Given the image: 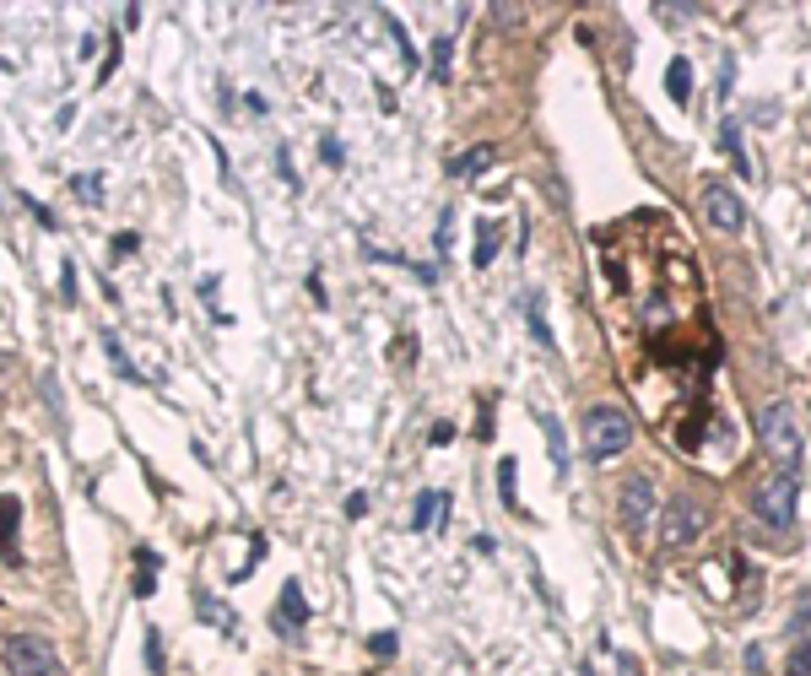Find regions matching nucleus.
I'll return each instance as SVG.
<instances>
[{
    "instance_id": "nucleus-1",
    "label": "nucleus",
    "mask_w": 811,
    "mask_h": 676,
    "mask_svg": "<svg viewBox=\"0 0 811 676\" xmlns=\"http://www.w3.org/2000/svg\"><path fill=\"white\" fill-rule=\"evenodd\" d=\"M757 439H763V455L774 460L779 476L801 471L806 439H801V422H795V406L790 401H768L763 412H757Z\"/></svg>"
},
{
    "instance_id": "nucleus-4",
    "label": "nucleus",
    "mask_w": 811,
    "mask_h": 676,
    "mask_svg": "<svg viewBox=\"0 0 811 676\" xmlns=\"http://www.w3.org/2000/svg\"><path fill=\"white\" fill-rule=\"evenodd\" d=\"M752 514L768 530H795V476H774L752 493Z\"/></svg>"
},
{
    "instance_id": "nucleus-25",
    "label": "nucleus",
    "mask_w": 811,
    "mask_h": 676,
    "mask_svg": "<svg viewBox=\"0 0 811 676\" xmlns=\"http://www.w3.org/2000/svg\"><path fill=\"white\" fill-rule=\"evenodd\" d=\"M136 249H141V238H136V233H114V260L136 255Z\"/></svg>"
},
{
    "instance_id": "nucleus-11",
    "label": "nucleus",
    "mask_w": 811,
    "mask_h": 676,
    "mask_svg": "<svg viewBox=\"0 0 811 676\" xmlns=\"http://www.w3.org/2000/svg\"><path fill=\"white\" fill-rule=\"evenodd\" d=\"M449 520V493H417V509H411V530H444Z\"/></svg>"
},
{
    "instance_id": "nucleus-31",
    "label": "nucleus",
    "mask_w": 811,
    "mask_h": 676,
    "mask_svg": "<svg viewBox=\"0 0 811 676\" xmlns=\"http://www.w3.org/2000/svg\"><path fill=\"white\" fill-rule=\"evenodd\" d=\"M579 676H595V666H579Z\"/></svg>"
},
{
    "instance_id": "nucleus-9",
    "label": "nucleus",
    "mask_w": 811,
    "mask_h": 676,
    "mask_svg": "<svg viewBox=\"0 0 811 676\" xmlns=\"http://www.w3.org/2000/svg\"><path fill=\"white\" fill-rule=\"evenodd\" d=\"M303 622H309V601H303L298 579H287V585H282V606H276V628H282V639H298Z\"/></svg>"
},
{
    "instance_id": "nucleus-8",
    "label": "nucleus",
    "mask_w": 811,
    "mask_h": 676,
    "mask_svg": "<svg viewBox=\"0 0 811 676\" xmlns=\"http://www.w3.org/2000/svg\"><path fill=\"white\" fill-rule=\"evenodd\" d=\"M784 676H811V595L801 601V612L790 617V633H784Z\"/></svg>"
},
{
    "instance_id": "nucleus-12",
    "label": "nucleus",
    "mask_w": 811,
    "mask_h": 676,
    "mask_svg": "<svg viewBox=\"0 0 811 676\" xmlns=\"http://www.w3.org/2000/svg\"><path fill=\"white\" fill-rule=\"evenodd\" d=\"M720 147H725L730 163H736V174L752 179V157H747V141H741V125H736V119H725V125H720Z\"/></svg>"
},
{
    "instance_id": "nucleus-17",
    "label": "nucleus",
    "mask_w": 811,
    "mask_h": 676,
    "mask_svg": "<svg viewBox=\"0 0 811 676\" xmlns=\"http://www.w3.org/2000/svg\"><path fill=\"white\" fill-rule=\"evenodd\" d=\"M136 558H141V574H136V601H152V595H157V574H152V568H157V552H136Z\"/></svg>"
},
{
    "instance_id": "nucleus-5",
    "label": "nucleus",
    "mask_w": 811,
    "mask_h": 676,
    "mask_svg": "<svg viewBox=\"0 0 811 676\" xmlns=\"http://www.w3.org/2000/svg\"><path fill=\"white\" fill-rule=\"evenodd\" d=\"M709 525V514H703V503L693 493H676L666 503V520H660V547H687V541H698V530Z\"/></svg>"
},
{
    "instance_id": "nucleus-32",
    "label": "nucleus",
    "mask_w": 811,
    "mask_h": 676,
    "mask_svg": "<svg viewBox=\"0 0 811 676\" xmlns=\"http://www.w3.org/2000/svg\"><path fill=\"white\" fill-rule=\"evenodd\" d=\"M0 379H6V357H0Z\"/></svg>"
},
{
    "instance_id": "nucleus-21",
    "label": "nucleus",
    "mask_w": 811,
    "mask_h": 676,
    "mask_svg": "<svg viewBox=\"0 0 811 676\" xmlns=\"http://www.w3.org/2000/svg\"><path fill=\"white\" fill-rule=\"evenodd\" d=\"M498 498L509 503V509L520 503V498H514V460H498Z\"/></svg>"
},
{
    "instance_id": "nucleus-19",
    "label": "nucleus",
    "mask_w": 811,
    "mask_h": 676,
    "mask_svg": "<svg viewBox=\"0 0 811 676\" xmlns=\"http://www.w3.org/2000/svg\"><path fill=\"white\" fill-rule=\"evenodd\" d=\"M195 606H201V617H206V622H222V633H233V612H228L222 601H211V595L201 590V595H195Z\"/></svg>"
},
{
    "instance_id": "nucleus-10",
    "label": "nucleus",
    "mask_w": 811,
    "mask_h": 676,
    "mask_svg": "<svg viewBox=\"0 0 811 676\" xmlns=\"http://www.w3.org/2000/svg\"><path fill=\"white\" fill-rule=\"evenodd\" d=\"M17 536H22V498H17V493H0V552H6L11 563L22 558V552H17Z\"/></svg>"
},
{
    "instance_id": "nucleus-20",
    "label": "nucleus",
    "mask_w": 811,
    "mask_h": 676,
    "mask_svg": "<svg viewBox=\"0 0 811 676\" xmlns=\"http://www.w3.org/2000/svg\"><path fill=\"white\" fill-rule=\"evenodd\" d=\"M146 671L163 676V628H146Z\"/></svg>"
},
{
    "instance_id": "nucleus-13",
    "label": "nucleus",
    "mask_w": 811,
    "mask_h": 676,
    "mask_svg": "<svg viewBox=\"0 0 811 676\" xmlns=\"http://www.w3.org/2000/svg\"><path fill=\"white\" fill-rule=\"evenodd\" d=\"M536 422H541V433H547V449H552V466H557V476H568V466H574V455H568L563 428L552 422V412H536Z\"/></svg>"
},
{
    "instance_id": "nucleus-15",
    "label": "nucleus",
    "mask_w": 811,
    "mask_h": 676,
    "mask_svg": "<svg viewBox=\"0 0 811 676\" xmlns=\"http://www.w3.org/2000/svg\"><path fill=\"white\" fill-rule=\"evenodd\" d=\"M525 325H530V336H536V347H552V325H547V309H541L536 287L525 293Z\"/></svg>"
},
{
    "instance_id": "nucleus-26",
    "label": "nucleus",
    "mask_w": 811,
    "mask_h": 676,
    "mask_svg": "<svg viewBox=\"0 0 811 676\" xmlns=\"http://www.w3.org/2000/svg\"><path fill=\"white\" fill-rule=\"evenodd\" d=\"M319 152H325V163H330V168H341V141H336V136L319 141Z\"/></svg>"
},
{
    "instance_id": "nucleus-14",
    "label": "nucleus",
    "mask_w": 811,
    "mask_h": 676,
    "mask_svg": "<svg viewBox=\"0 0 811 676\" xmlns=\"http://www.w3.org/2000/svg\"><path fill=\"white\" fill-rule=\"evenodd\" d=\"M666 92H671V103H687V98H693V60L676 55V60L666 65Z\"/></svg>"
},
{
    "instance_id": "nucleus-7",
    "label": "nucleus",
    "mask_w": 811,
    "mask_h": 676,
    "mask_svg": "<svg viewBox=\"0 0 811 676\" xmlns=\"http://www.w3.org/2000/svg\"><path fill=\"white\" fill-rule=\"evenodd\" d=\"M703 211H709V222L720 233H741L747 228V201L736 195V184H720L714 179L709 190H703Z\"/></svg>"
},
{
    "instance_id": "nucleus-6",
    "label": "nucleus",
    "mask_w": 811,
    "mask_h": 676,
    "mask_svg": "<svg viewBox=\"0 0 811 676\" xmlns=\"http://www.w3.org/2000/svg\"><path fill=\"white\" fill-rule=\"evenodd\" d=\"M617 509H622V525H628V536H649V520H655V482L649 476H628V482L617 487Z\"/></svg>"
},
{
    "instance_id": "nucleus-2",
    "label": "nucleus",
    "mask_w": 811,
    "mask_h": 676,
    "mask_svg": "<svg viewBox=\"0 0 811 676\" xmlns=\"http://www.w3.org/2000/svg\"><path fill=\"white\" fill-rule=\"evenodd\" d=\"M633 444V417L622 412L617 401H601V406H590V412H584V455L590 460H617L622 449Z\"/></svg>"
},
{
    "instance_id": "nucleus-3",
    "label": "nucleus",
    "mask_w": 811,
    "mask_h": 676,
    "mask_svg": "<svg viewBox=\"0 0 811 676\" xmlns=\"http://www.w3.org/2000/svg\"><path fill=\"white\" fill-rule=\"evenodd\" d=\"M0 660H6L11 676H71L60 649L49 644L44 633H6V639H0Z\"/></svg>"
},
{
    "instance_id": "nucleus-24",
    "label": "nucleus",
    "mask_w": 811,
    "mask_h": 676,
    "mask_svg": "<svg viewBox=\"0 0 811 676\" xmlns=\"http://www.w3.org/2000/svg\"><path fill=\"white\" fill-rule=\"evenodd\" d=\"M60 298H65V303H76V265H71V260L60 265Z\"/></svg>"
},
{
    "instance_id": "nucleus-30",
    "label": "nucleus",
    "mask_w": 811,
    "mask_h": 676,
    "mask_svg": "<svg viewBox=\"0 0 811 676\" xmlns=\"http://www.w3.org/2000/svg\"><path fill=\"white\" fill-rule=\"evenodd\" d=\"M347 514H352V520H357V514H368V493H352L347 498Z\"/></svg>"
},
{
    "instance_id": "nucleus-16",
    "label": "nucleus",
    "mask_w": 811,
    "mask_h": 676,
    "mask_svg": "<svg viewBox=\"0 0 811 676\" xmlns=\"http://www.w3.org/2000/svg\"><path fill=\"white\" fill-rule=\"evenodd\" d=\"M493 163H498V147H471V152H465L460 163H455V174H460V179H476V174H487Z\"/></svg>"
},
{
    "instance_id": "nucleus-22",
    "label": "nucleus",
    "mask_w": 811,
    "mask_h": 676,
    "mask_svg": "<svg viewBox=\"0 0 811 676\" xmlns=\"http://www.w3.org/2000/svg\"><path fill=\"white\" fill-rule=\"evenodd\" d=\"M433 82H449V38L433 44Z\"/></svg>"
},
{
    "instance_id": "nucleus-18",
    "label": "nucleus",
    "mask_w": 811,
    "mask_h": 676,
    "mask_svg": "<svg viewBox=\"0 0 811 676\" xmlns=\"http://www.w3.org/2000/svg\"><path fill=\"white\" fill-rule=\"evenodd\" d=\"M493 255H498V228H493V222H482V228H476L471 260H476V265H493Z\"/></svg>"
},
{
    "instance_id": "nucleus-23",
    "label": "nucleus",
    "mask_w": 811,
    "mask_h": 676,
    "mask_svg": "<svg viewBox=\"0 0 811 676\" xmlns=\"http://www.w3.org/2000/svg\"><path fill=\"white\" fill-rule=\"evenodd\" d=\"M103 347H109V357H114V374H125V379H141L136 368H130V357L119 352V341H114V336H103Z\"/></svg>"
},
{
    "instance_id": "nucleus-29",
    "label": "nucleus",
    "mask_w": 811,
    "mask_h": 676,
    "mask_svg": "<svg viewBox=\"0 0 811 676\" xmlns=\"http://www.w3.org/2000/svg\"><path fill=\"white\" fill-rule=\"evenodd\" d=\"M76 190H82V201H103V195H98V179H76Z\"/></svg>"
},
{
    "instance_id": "nucleus-27",
    "label": "nucleus",
    "mask_w": 811,
    "mask_h": 676,
    "mask_svg": "<svg viewBox=\"0 0 811 676\" xmlns=\"http://www.w3.org/2000/svg\"><path fill=\"white\" fill-rule=\"evenodd\" d=\"M763 660H768V649H763V644H752V649H747V671H752V676H763Z\"/></svg>"
},
{
    "instance_id": "nucleus-28",
    "label": "nucleus",
    "mask_w": 811,
    "mask_h": 676,
    "mask_svg": "<svg viewBox=\"0 0 811 676\" xmlns=\"http://www.w3.org/2000/svg\"><path fill=\"white\" fill-rule=\"evenodd\" d=\"M368 649H374V655H395V633H374V644H368Z\"/></svg>"
}]
</instances>
